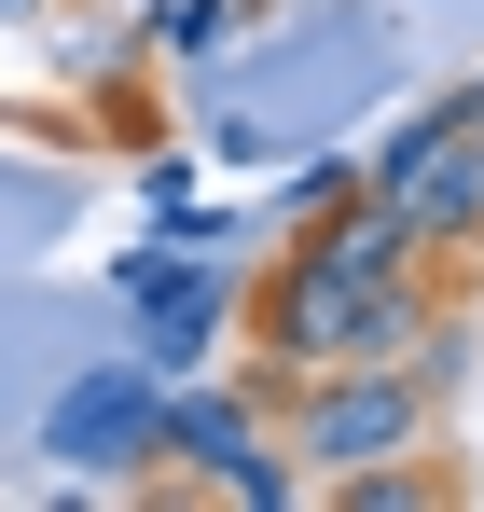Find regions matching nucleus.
<instances>
[{
  "label": "nucleus",
  "mask_w": 484,
  "mask_h": 512,
  "mask_svg": "<svg viewBox=\"0 0 484 512\" xmlns=\"http://www.w3.org/2000/svg\"><path fill=\"white\" fill-rule=\"evenodd\" d=\"M374 84H388V14H374V0H291V14H277V42L222 84L208 153L263 167V153L319 139V111H346V97H374Z\"/></svg>",
  "instance_id": "1"
},
{
  "label": "nucleus",
  "mask_w": 484,
  "mask_h": 512,
  "mask_svg": "<svg viewBox=\"0 0 484 512\" xmlns=\"http://www.w3.org/2000/svg\"><path fill=\"white\" fill-rule=\"evenodd\" d=\"M236 291H249L236 250H153V236L111 250V305H139V346H125V360H139L153 388L166 374H208V360L236 346Z\"/></svg>",
  "instance_id": "2"
},
{
  "label": "nucleus",
  "mask_w": 484,
  "mask_h": 512,
  "mask_svg": "<svg viewBox=\"0 0 484 512\" xmlns=\"http://www.w3.org/2000/svg\"><path fill=\"white\" fill-rule=\"evenodd\" d=\"M153 374L139 360H97V374H70L56 402H42V457L70 471V485H139L153 471Z\"/></svg>",
  "instance_id": "3"
},
{
  "label": "nucleus",
  "mask_w": 484,
  "mask_h": 512,
  "mask_svg": "<svg viewBox=\"0 0 484 512\" xmlns=\"http://www.w3.org/2000/svg\"><path fill=\"white\" fill-rule=\"evenodd\" d=\"M249 443H277V416H263V374H166L153 402V471H180V485H222Z\"/></svg>",
  "instance_id": "4"
},
{
  "label": "nucleus",
  "mask_w": 484,
  "mask_h": 512,
  "mask_svg": "<svg viewBox=\"0 0 484 512\" xmlns=\"http://www.w3.org/2000/svg\"><path fill=\"white\" fill-rule=\"evenodd\" d=\"M305 250H319L332 277H415V263H429V236H415L402 208L360 180V194H332V208H319V236H305Z\"/></svg>",
  "instance_id": "5"
},
{
  "label": "nucleus",
  "mask_w": 484,
  "mask_h": 512,
  "mask_svg": "<svg viewBox=\"0 0 484 512\" xmlns=\"http://www.w3.org/2000/svg\"><path fill=\"white\" fill-rule=\"evenodd\" d=\"M139 42H153L166 70H222V56L249 42V0H153V14H139Z\"/></svg>",
  "instance_id": "6"
},
{
  "label": "nucleus",
  "mask_w": 484,
  "mask_h": 512,
  "mask_svg": "<svg viewBox=\"0 0 484 512\" xmlns=\"http://www.w3.org/2000/svg\"><path fill=\"white\" fill-rule=\"evenodd\" d=\"M42 56H56L70 84H125L153 42H139V14H97V28H83V14H42Z\"/></svg>",
  "instance_id": "7"
},
{
  "label": "nucleus",
  "mask_w": 484,
  "mask_h": 512,
  "mask_svg": "<svg viewBox=\"0 0 484 512\" xmlns=\"http://www.w3.org/2000/svg\"><path fill=\"white\" fill-rule=\"evenodd\" d=\"M208 499H236V512H291V499H305V457H291V443H249Z\"/></svg>",
  "instance_id": "8"
},
{
  "label": "nucleus",
  "mask_w": 484,
  "mask_h": 512,
  "mask_svg": "<svg viewBox=\"0 0 484 512\" xmlns=\"http://www.w3.org/2000/svg\"><path fill=\"white\" fill-rule=\"evenodd\" d=\"M332 194H360V153H305V167H291V222H319Z\"/></svg>",
  "instance_id": "9"
},
{
  "label": "nucleus",
  "mask_w": 484,
  "mask_h": 512,
  "mask_svg": "<svg viewBox=\"0 0 484 512\" xmlns=\"http://www.w3.org/2000/svg\"><path fill=\"white\" fill-rule=\"evenodd\" d=\"M42 14H56V0H0V28H42Z\"/></svg>",
  "instance_id": "10"
},
{
  "label": "nucleus",
  "mask_w": 484,
  "mask_h": 512,
  "mask_svg": "<svg viewBox=\"0 0 484 512\" xmlns=\"http://www.w3.org/2000/svg\"><path fill=\"white\" fill-rule=\"evenodd\" d=\"M471 180H484V125H471Z\"/></svg>",
  "instance_id": "11"
}]
</instances>
